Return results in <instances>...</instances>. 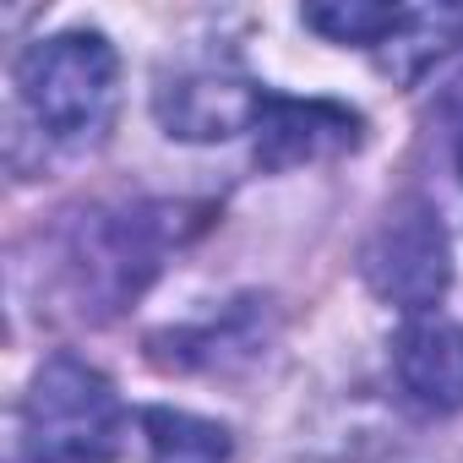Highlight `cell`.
<instances>
[{"label": "cell", "mask_w": 463, "mask_h": 463, "mask_svg": "<svg viewBox=\"0 0 463 463\" xmlns=\"http://www.w3.org/2000/svg\"><path fill=\"white\" fill-rule=\"evenodd\" d=\"M126 441V403L115 382L77 360L50 354L23 398L17 458L23 463H109Z\"/></svg>", "instance_id": "3957f363"}, {"label": "cell", "mask_w": 463, "mask_h": 463, "mask_svg": "<svg viewBox=\"0 0 463 463\" xmlns=\"http://www.w3.org/2000/svg\"><path fill=\"white\" fill-rule=\"evenodd\" d=\"M17 104L44 147L55 153H93L120 109V61L104 33L71 28L39 39L12 66Z\"/></svg>", "instance_id": "7a4b0ae2"}, {"label": "cell", "mask_w": 463, "mask_h": 463, "mask_svg": "<svg viewBox=\"0 0 463 463\" xmlns=\"http://www.w3.org/2000/svg\"><path fill=\"white\" fill-rule=\"evenodd\" d=\"M251 137H257V164L279 175V169H295V164L354 153L365 142V115L349 109V104H333V99H284V93H273L268 115Z\"/></svg>", "instance_id": "52a82bcc"}, {"label": "cell", "mask_w": 463, "mask_h": 463, "mask_svg": "<svg viewBox=\"0 0 463 463\" xmlns=\"http://www.w3.org/2000/svg\"><path fill=\"white\" fill-rule=\"evenodd\" d=\"M147 463H235V436L218 420L185 414V409H142Z\"/></svg>", "instance_id": "30bf717a"}, {"label": "cell", "mask_w": 463, "mask_h": 463, "mask_svg": "<svg viewBox=\"0 0 463 463\" xmlns=\"http://www.w3.org/2000/svg\"><path fill=\"white\" fill-rule=\"evenodd\" d=\"M458 175H463V137H458Z\"/></svg>", "instance_id": "7c38bea8"}, {"label": "cell", "mask_w": 463, "mask_h": 463, "mask_svg": "<svg viewBox=\"0 0 463 463\" xmlns=\"http://www.w3.org/2000/svg\"><path fill=\"white\" fill-rule=\"evenodd\" d=\"M268 333H273L268 300L246 295V300L223 306L207 322L153 333L147 338V360L158 371H241V365H251L268 349Z\"/></svg>", "instance_id": "ba28073f"}, {"label": "cell", "mask_w": 463, "mask_h": 463, "mask_svg": "<svg viewBox=\"0 0 463 463\" xmlns=\"http://www.w3.org/2000/svg\"><path fill=\"white\" fill-rule=\"evenodd\" d=\"M185 213L175 202H120L66 218L55 235V300L77 322L120 317L185 241Z\"/></svg>", "instance_id": "6da1fadb"}, {"label": "cell", "mask_w": 463, "mask_h": 463, "mask_svg": "<svg viewBox=\"0 0 463 463\" xmlns=\"http://www.w3.org/2000/svg\"><path fill=\"white\" fill-rule=\"evenodd\" d=\"M300 463H420V458L398 447H360V452H327V458H300Z\"/></svg>", "instance_id": "8fae6325"}, {"label": "cell", "mask_w": 463, "mask_h": 463, "mask_svg": "<svg viewBox=\"0 0 463 463\" xmlns=\"http://www.w3.org/2000/svg\"><path fill=\"white\" fill-rule=\"evenodd\" d=\"M360 273L365 284L392 300L398 311H430L447 284H452V246H447V229H441V213L430 202H398L376 235L365 241L360 251Z\"/></svg>", "instance_id": "5b68a950"}, {"label": "cell", "mask_w": 463, "mask_h": 463, "mask_svg": "<svg viewBox=\"0 0 463 463\" xmlns=\"http://www.w3.org/2000/svg\"><path fill=\"white\" fill-rule=\"evenodd\" d=\"M300 23L333 44L371 50L392 82H414L425 66H436L463 39V6H365V0H338V6H306Z\"/></svg>", "instance_id": "277c9868"}, {"label": "cell", "mask_w": 463, "mask_h": 463, "mask_svg": "<svg viewBox=\"0 0 463 463\" xmlns=\"http://www.w3.org/2000/svg\"><path fill=\"white\" fill-rule=\"evenodd\" d=\"M398 392L425 414L463 409V327L441 317H414L392 344Z\"/></svg>", "instance_id": "9c48e42d"}, {"label": "cell", "mask_w": 463, "mask_h": 463, "mask_svg": "<svg viewBox=\"0 0 463 463\" xmlns=\"http://www.w3.org/2000/svg\"><path fill=\"white\" fill-rule=\"evenodd\" d=\"M268 99L273 93L241 61H191L158 77L153 115L180 142H223V137L257 131L268 115Z\"/></svg>", "instance_id": "8992f818"}]
</instances>
